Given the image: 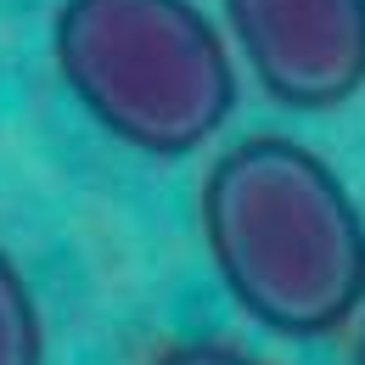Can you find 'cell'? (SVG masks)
<instances>
[{
    "label": "cell",
    "instance_id": "obj_1",
    "mask_svg": "<svg viewBox=\"0 0 365 365\" xmlns=\"http://www.w3.org/2000/svg\"><path fill=\"white\" fill-rule=\"evenodd\" d=\"M225 292L281 337H326L365 309V220L337 169L287 135L225 146L197 191Z\"/></svg>",
    "mask_w": 365,
    "mask_h": 365
},
{
    "label": "cell",
    "instance_id": "obj_2",
    "mask_svg": "<svg viewBox=\"0 0 365 365\" xmlns=\"http://www.w3.org/2000/svg\"><path fill=\"white\" fill-rule=\"evenodd\" d=\"M51 56L73 101L146 158H185L236 113V62L197 0H62Z\"/></svg>",
    "mask_w": 365,
    "mask_h": 365
},
{
    "label": "cell",
    "instance_id": "obj_3",
    "mask_svg": "<svg viewBox=\"0 0 365 365\" xmlns=\"http://www.w3.org/2000/svg\"><path fill=\"white\" fill-rule=\"evenodd\" d=\"M270 101L331 113L365 91V0H220Z\"/></svg>",
    "mask_w": 365,
    "mask_h": 365
},
{
    "label": "cell",
    "instance_id": "obj_4",
    "mask_svg": "<svg viewBox=\"0 0 365 365\" xmlns=\"http://www.w3.org/2000/svg\"><path fill=\"white\" fill-rule=\"evenodd\" d=\"M0 365H46V320L29 275L0 247Z\"/></svg>",
    "mask_w": 365,
    "mask_h": 365
},
{
    "label": "cell",
    "instance_id": "obj_5",
    "mask_svg": "<svg viewBox=\"0 0 365 365\" xmlns=\"http://www.w3.org/2000/svg\"><path fill=\"white\" fill-rule=\"evenodd\" d=\"M152 365H259V360L242 354V349H230V343H175Z\"/></svg>",
    "mask_w": 365,
    "mask_h": 365
},
{
    "label": "cell",
    "instance_id": "obj_6",
    "mask_svg": "<svg viewBox=\"0 0 365 365\" xmlns=\"http://www.w3.org/2000/svg\"><path fill=\"white\" fill-rule=\"evenodd\" d=\"M354 365H365V326H360V343H354Z\"/></svg>",
    "mask_w": 365,
    "mask_h": 365
}]
</instances>
